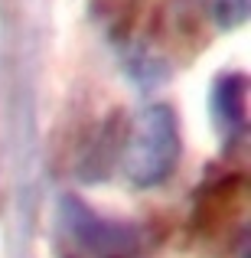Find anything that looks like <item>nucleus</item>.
Returning <instances> with one entry per match:
<instances>
[{
    "label": "nucleus",
    "mask_w": 251,
    "mask_h": 258,
    "mask_svg": "<svg viewBox=\"0 0 251 258\" xmlns=\"http://www.w3.org/2000/svg\"><path fill=\"white\" fill-rule=\"evenodd\" d=\"M180 160V121L170 105H147L134 114L121 154V170L134 186L163 183Z\"/></svg>",
    "instance_id": "nucleus-1"
},
{
    "label": "nucleus",
    "mask_w": 251,
    "mask_h": 258,
    "mask_svg": "<svg viewBox=\"0 0 251 258\" xmlns=\"http://www.w3.org/2000/svg\"><path fill=\"white\" fill-rule=\"evenodd\" d=\"M59 216H62V226L69 232V239L78 248H85L88 255L124 258V255L137 252V245H140V232L134 226L98 216L78 196H62L59 200Z\"/></svg>",
    "instance_id": "nucleus-2"
},
{
    "label": "nucleus",
    "mask_w": 251,
    "mask_h": 258,
    "mask_svg": "<svg viewBox=\"0 0 251 258\" xmlns=\"http://www.w3.org/2000/svg\"><path fill=\"white\" fill-rule=\"evenodd\" d=\"M212 118L219 124L222 138L232 144L248 127V108H245V79L241 76H222L212 88Z\"/></svg>",
    "instance_id": "nucleus-3"
},
{
    "label": "nucleus",
    "mask_w": 251,
    "mask_h": 258,
    "mask_svg": "<svg viewBox=\"0 0 251 258\" xmlns=\"http://www.w3.org/2000/svg\"><path fill=\"white\" fill-rule=\"evenodd\" d=\"M206 10L219 30H235L248 17V0H206Z\"/></svg>",
    "instance_id": "nucleus-4"
}]
</instances>
